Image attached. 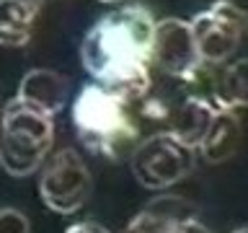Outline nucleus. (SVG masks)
I'll list each match as a JSON object with an SVG mask.
<instances>
[{"mask_svg": "<svg viewBox=\"0 0 248 233\" xmlns=\"http://www.w3.org/2000/svg\"><path fill=\"white\" fill-rule=\"evenodd\" d=\"M73 124L88 150L101 153L111 161L132 158L135 148L142 143L137 124L129 114V101L101 83L85 85L75 96Z\"/></svg>", "mask_w": 248, "mask_h": 233, "instance_id": "f03ea898", "label": "nucleus"}, {"mask_svg": "<svg viewBox=\"0 0 248 233\" xmlns=\"http://www.w3.org/2000/svg\"><path fill=\"white\" fill-rule=\"evenodd\" d=\"M246 21L238 18L222 0H217L212 8L197 13L191 18V29L197 36V47L202 60L209 65H220L238 50L240 34H243Z\"/></svg>", "mask_w": 248, "mask_h": 233, "instance_id": "0eeeda50", "label": "nucleus"}, {"mask_svg": "<svg viewBox=\"0 0 248 233\" xmlns=\"http://www.w3.org/2000/svg\"><path fill=\"white\" fill-rule=\"evenodd\" d=\"M222 3L228 5L230 11L238 16V18H243L248 23V0H222Z\"/></svg>", "mask_w": 248, "mask_h": 233, "instance_id": "dca6fc26", "label": "nucleus"}, {"mask_svg": "<svg viewBox=\"0 0 248 233\" xmlns=\"http://www.w3.org/2000/svg\"><path fill=\"white\" fill-rule=\"evenodd\" d=\"M222 104H212L204 96H189L176 106V112L170 114V132L181 140L184 145L199 150L202 140H204L209 124H212L217 109Z\"/></svg>", "mask_w": 248, "mask_h": 233, "instance_id": "9d476101", "label": "nucleus"}, {"mask_svg": "<svg viewBox=\"0 0 248 233\" xmlns=\"http://www.w3.org/2000/svg\"><path fill=\"white\" fill-rule=\"evenodd\" d=\"M67 93H70L67 78L49 67L29 70L18 83V99H23L26 104L36 106V109H42L49 116L62 112V106L67 104Z\"/></svg>", "mask_w": 248, "mask_h": 233, "instance_id": "1a4fd4ad", "label": "nucleus"}, {"mask_svg": "<svg viewBox=\"0 0 248 233\" xmlns=\"http://www.w3.org/2000/svg\"><path fill=\"white\" fill-rule=\"evenodd\" d=\"M238 145H240V119L232 114L230 106H220L199 145V155L209 166H217V163L230 161L235 155Z\"/></svg>", "mask_w": 248, "mask_h": 233, "instance_id": "9b49d317", "label": "nucleus"}, {"mask_svg": "<svg viewBox=\"0 0 248 233\" xmlns=\"http://www.w3.org/2000/svg\"><path fill=\"white\" fill-rule=\"evenodd\" d=\"M39 11L31 0H0V47L29 44Z\"/></svg>", "mask_w": 248, "mask_h": 233, "instance_id": "f8f14e48", "label": "nucleus"}, {"mask_svg": "<svg viewBox=\"0 0 248 233\" xmlns=\"http://www.w3.org/2000/svg\"><path fill=\"white\" fill-rule=\"evenodd\" d=\"M217 99L222 106H248V57L228 65L220 78Z\"/></svg>", "mask_w": 248, "mask_h": 233, "instance_id": "ddd939ff", "label": "nucleus"}, {"mask_svg": "<svg viewBox=\"0 0 248 233\" xmlns=\"http://www.w3.org/2000/svg\"><path fill=\"white\" fill-rule=\"evenodd\" d=\"M0 233H31L26 213L16 207H3L0 210Z\"/></svg>", "mask_w": 248, "mask_h": 233, "instance_id": "4468645a", "label": "nucleus"}, {"mask_svg": "<svg viewBox=\"0 0 248 233\" xmlns=\"http://www.w3.org/2000/svg\"><path fill=\"white\" fill-rule=\"evenodd\" d=\"M176 233H209V231H207L204 225L199 223V217H189L186 223H181V225H178V228H176Z\"/></svg>", "mask_w": 248, "mask_h": 233, "instance_id": "f3484780", "label": "nucleus"}, {"mask_svg": "<svg viewBox=\"0 0 248 233\" xmlns=\"http://www.w3.org/2000/svg\"><path fill=\"white\" fill-rule=\"evenodd\" d=\"M155 23L153 13L137 3L101 16L80 42L83 67L129 104L142 99L150 91Z\"/></svg>", "mask_w": 248, "mask_h": 233, "instance_id": "f257e3e1", "label": "nucleus"}, {"mask_svg": "<svg viewBox=\"0 0 248 233\" xmlns=\"http://www.w3.org/2000/svg\"><path fill=\"white\" fill-rule=\"evenodd\" d=\"M232 233H248V225H246V228H238V231H232Z\"/></svg>", "mask_w": 248, "mask_h": 233, "instance_id": "6ab92c4d", "label": "nucleus"}, {"mask_svg": "<svg viewBox=\"0 0 248 233\" xmlns=\"http://www.w3.org/2000/svg\"><path fill=\"white\" fill-rule=\"evenodd\" d=\"M189 217H197L194 202L181 194H158L132 217L124 233H176Z\"/></svg>", "mask_w": 248, "mask_h": 233, "instance_id": "6e6552de", "label": "nucleus"}, {"mask_svg": "<svg viewBox=\"0 0 248 233\" xmlns=\"http://www.w3.org/2000/svg\"><path fill=\"white\" fill-rule=\"evenodd\" d=\"M54 140V122L42 109L16 96L0 116V168L11 176H31L44 163Z\"/></svg>", "mask_w": 248, "mask_h": 233, "instance_id": "7ed1b4c3", "label": "nucleus"}, {"mask_svg": "<svg viewBox=\"0 0 248 233\" xmlns=\"http://www.w3.org/2000/svg\"><path fill=\"white\" fill-rule=\"evenodd\" d=\"M98 3H106V5H114V3H124V0H98Z\"/></svg>", "mask_w": 248, "mask_h": 233, "instance_id": "a211bd4d", "label": "nucleus"}, {"mask_svg": "<svg viewBox=\"0 0 248 233\" xmlns=\"http://www.w3.org/2000/svg\"><path fill=\"white\" fill-rule=\"evenodd\" d=\"M93 192V176L78 150L65 148L54 153L39 179V197L52 213H78Z\"/></svg>", "mask_w": 248, "mask_h": 233, "instance_id": "39448f33", "label": "nucleus"}, {"mask_svg": "<svg viewBox=\"0 0 248 233\" xmlns=\"http://www.w3.org/2000/svg\"><path fill=\"white\" fill-rule=\"evenodd\" d=\"M67 233H108L104 225H98V223H75V225H70Z\"/></svg>", "mask_w": 248, "mask_h": 233, "instance_id": "2eb2a0df", "label": "nucleus"}, {"mask_svg": "<svg viewBox=\"0 0 248 233\" xmlns=\"http://www.w3.org/2000/svg\"><path fill=\"white\" fill-rule=\"evenodd\" d=\"M153 62L170 78H191L202 60L191 21L163 18L155 23L153 36Z\"/></svg>", "mask_w": 248, "mask_h": 233, "instance_id": "423d86ee", "label": "nucleus"}, {"mask_svg": "<svg viewBox=\"0 0 248 233\" xmlns=\"http://www.w3.org/2000/svg\"><path fill=\"white\" fill-rule=\"evenodd\" d=\"M129 168L145 189H168L191 174L194 148L184 145L173 132H155L135 148Z\"/></svg>", "mask_w": 248, "mask_h": 233, "instance_id": "20e7f679", "label": "nucleus"}]
</instances>
